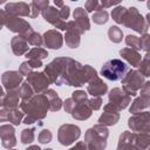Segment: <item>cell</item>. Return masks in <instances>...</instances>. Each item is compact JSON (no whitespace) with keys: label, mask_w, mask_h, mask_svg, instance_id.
<instances>
[{"label":"cell","mask_w":150,"mask_h":150,"mask_svg":"<svg viewBox=\"0 0 150 150\" xmlns=\"http://www.w3.org/2000/svg\"><path fill=\"white\" fill-rule=\"evenodd\" d=\"M69 150H87V146H86V143L84 142H77L74 146H71Z\"/></svg>","instance_id":"obj_53"},{"label":"cell","mask_w":150,"mask_h":150,"mask_svg":"<svg viewBox=\"0 0 150 150\" xmlns=\"http://www.w3.org/2000/svg\"><path fill=\"white\" fill-rule=\"evenodd\" d=\"M18 91H19V96H20L21 101H28L34 96V91H33L32 87L27 83V81L21 83V86L19 87Z\"/></svg>","instance_id":"obj_30"},{"label":"cell","mask_w":150,"mask_h":150,"mask_svg":"<svg viewBox=\"0 0 150 150\" xmlns=\"http://www.w3.org/2000/svg\"><path fill=\"white\" fill-rule=\"evenodd\" d=\"M73 18H74L73 21L77 25V27L83 33L90 29V21H89V18H88V13L84 11V8L77 7L73 13Z\"/></svg>","instance_id":"obj_22"},{"label":"cell","mask_w":150,"mask_h":150,"mask_svg":"<svg viewBox=\"0 0 150 150\" xmlns=\"http://www.w3.org/2000/svg\"><path fill=\"white\" fill-rule=\"evenodd\" d=\"M120 5V1H100V6H101V9H104L105 8H109V7H112V6H118Z\"/></svg>","instance_id":"obj_48"},{"label":"cell","mask_w":150,"mask_h":150,"mask_svg":"<svg viewBox=\"0 0 150 150\" xmlns=\"http://www.w3.org/2000/svg\"><path fill=\"white\" fill-rule=\"evenodd\" d=\"M71 98L75 102V104H81V103H87L88 102V94L84 90H75L71 94Z\"/></svg>","instance_id":"obj_38"},{"label":"cell","mask_w":150,"mask_h":150,"mask_svg":"<svg viewBox=\"0 0 150 150\" xmlns=\"http://www.w3.org/2000/svg\"><path fill=\"white\" fill-rule=\"evenodd\" d=\"M116 150H138L135 143V132L123 131L120 135Z\"/></svg>","instance_id":"obj_21"},{"label":"cell","mask_w":150,"mask_h":150,"mask_svg":"<svg viewBox=\"0 0 150 150\" xmlns=\"http://www.w3.org/2000/svg\"><path fill=\"white\" fill-rule=\"evenodd\" d=\"M150 105V97L149 96H138L134 100V102L131 103L130 108H129V111L134 115V114H138L145 109H148Z\"/></svg>","instance_id":"obj_27"},{"label":"cell","mask_w":150,"mask_h":150,"mask_svg":"<svg viewBox=\"0 0 150 150\" xmlns=\"http://www.w3.org/2000/svg\"><path fill=\"white\" fill-rule=\"evenodd\" d=\"M19 105H20L19 91L18 90L7 91V94H5V97H4V105H2V108H5L6 110L11 111L13 109H18Z\"/></svg>","instance_id":"obj_26"},{"label":"cell","mask_w":150,"mask_h":150,"mask_svg":"<svg viewBox=\"0 0 150 150\" xmlns=\"http://www.w3.org/2000/svg\"><path fill=\"white\" fill-rule=\"evenodd\" d=\"M109 130L107 127L96 124L89 128L84 135V143L87 150H104L107 146V139Z\"/></svg>","instance_id":"obj_3"},{"label":"cell","mask_w":150,"mask_h":150,"mask_svg":"<svg viewBox=\"0 0 150 150\" xmlns=\"http://www.w3.org/2000/svg\"><path fill=\"white\" fill-rule=\"evenodd\" d=\"M128 125L132 132H149L150 131V114L149 111H141L134 114L128 120Z\"/></svg>","instance_id":"obj_9"},{"label":"cell","mask_w":150,"mask_h":150,"mask_svg":"<svg viewBox=\"0 0 150 150\" xmlns=\"http://www.w3.org/2000/svg\"><path fill=\"white\" fill-rule=\"evenodd\" d=\"M43 45L50 49H60L63 45V35L56 29H49L42 35Z\"/></svg>","instance_id":"obj_17"},{"label":"cell","mask_w":150,"mask_h":150,"mask_svg":"<svg viewBox=\"0 0 150 150\" xmlns=\"http://www.w3.org/2000/svg\"><path fill=\"white\" fill-rule=\"evenodd\" d=\"M83 34V32L77 27V25L71 20V21H68L67 22V29H66V35L63 36L64 38V41H66V45L69 47V48H77L80 46V42H81V35Z\"/></svg>","instance_id":"obj_13"},{"label":"cell","mask_w":150,"mask_h":150,"mask_svg":"<svg viewBox=\"0 0 150 150\" xmlns=\"http://www.w3.org/2000/svg\"><path fill=\"white\" fill-rule=\"evenodd\" d=\"M59 14H60V16H61V19L63 20V21H66L68 18H69V15H70V9H69V6H67L66 4L59 9Z\"/></svg>","instance_id":"obj_45"},{"label":"cell","mask_w":150,"mask_h":150,"mask_svg":"<svg viewBox=\"0 0 150 150\" xmlns=\"http://www.w3.org/2000/svg\"><path fill=\"white\" fill-rule=\"evenodd\" d=\"M122 81V90L131 96H136L137 91L143 87L144 84V76L138 70H129L127 75L121 80Z\"/></svg>","instance_id":"obj_7"},{"label":"cell","mask_w":150,"mask_h":150,"mask_svg":"<svg viewBox=\"0 0 150 150\" xmlns=\"http://www.w3.org/2000/svg\"><path fill=\"white\" fill-rule=\"evenodd\" d=\"M81 136V129L75 124H62L57 130V139L62 145H70Z\"/></svg>","instance_id":"obj_8"},{"label":"cell","mask_w":150,"mask_h":150,"mask_svg":"<svg viewBox=\"0 0 150 150\" xmlns=\"http://www.w3.org/2000/svg\"><path fill=\"white\" fill-rule=\"evenodd\" d=\"M91 112H93V110L89 108L88 103H81V104H75V107L70 114L74 120L84 121L91 116Z\"/></svg>","instance_id":"obj_25"},{"label":"cell","mask_w":150,"mask_h":150,"mask_svg":"<svg viewBox=\"0 0 150 150\" xmlns=\"http://www.w3.org/2000/svg\"><path fill=\"white\" fill-rule=\"evenodd\" d=\"M87 103L91 110H98L102 107V97H91Z\"/></svg>","instance_id":"obj_42"},{"label":"cell","mask_w":150,"mask_h":150,"mask_svg":"<svg viewBox=\"0 0 150 150\" xmlns=\"http://www.w3.org/2000/svg\"><path fill=\"white\" fill-rule=\"evenodd\" d=\"M26 41L28 45H32V46H35L38 48H40L42 45H43V39H42V35L36 33V32H32L27 38H26Z\"/></svg>","instance_id":"obj_34"},{"label":"cell","mask_w":150,"mask_h":150,"mask_svg":"<svg viewBox=\"0 0 150 150\" xmlns=\"http://www.w3.org/2000/svg\"><path fill=\"white\" fill-rule=\"evenodd\" d=\"M74 107H75V102L73 101L71 97H70V98H66V101L62 102V108L64 109L66 112H69V114H70V112L73 111Z\"/></svg>","instance_id":"obj_44"},{"label":"cell","mask_w":150,"mask_h":150,"mask_svg":"<svg viewBox=\"0 0 150 150\" xmlns=\"http://www.w3.org/2000/svg\"><path fill=\"white\" fill-rule=\"evenodd\" d=\"M138 68H139L138 71H139L144 77H148V76H149V74H150V56H149L148 53L144 55V59H142V61H141Z\"/></svg>","instance_id":"obj_36"},{"label":"cell","mask_w":150,"mask_h":150,"mask_svg":"<svg viewBox=\"0 0 150 150\" xmlns=\"http://www.w3.org/2000/svg\"><path fill=\"white\" fill-rule=\"evenodd\" d=\"M20 109L23 114H26L22 122L25 124H32L36 121L43 120L47 116V111L49 110L48 98L45 94L34 95L28 101H21Z\"/></svg>","instance_id":"obj_2"},{"label":"cell","mask_w":150,"mask_h":150,"mask_svg":"<svg viewBox=\"0 0 150 150\" xmlns=\"http://www.w3.org/2000/svg\"><path fill=\"white\" fill-rule=\"evenodd\" d=\"M149 18H150V14H146V16L143 18L136 7H130V8L125 9V13H124V16L122 20V25L128 28H131L135 32L143 35L148 32Z\"/></svg>","instance_id":"obj_4"},{"label":"cell","mask_w":150,"mask_h":150,"mask_svg":"<svg viewBox=\"0 0 150 150\" xmlns=\"http://www.w3.org/2000/svg\"><path fill=\"white\" fill-rule=\"evenodd\" d=\"M52 138H53V134H52V131L48 130V129H43V130L39 134V136H38V141H39L41 144H47V143H49V142L52 141Z\"/></svg>","instance_id":"obj_40"},{"label":"cell","mask_w":150,"mask_h":150,"mask_svg":"<svg viewBox=\"0 0 150 150\" xmlns=\"http://www.w3.org/2000/svg\"><path fill=\"white\" fill-rule=\"evenodd\" d=\"M7 18H8V14L5 12V9H0V29H1L4 26H6Z\"/></svg>","instance_id":"obj_49"},{"label":"cell","mask_w":150,"mask_h":150,"mask_svg":"<svg viewBox=\"0 0 150 150\" xmlns=\"http://www.w3.org/2000/svg\"><path fill=\"white\" fill-rule=\"evenodd\" d=\"M149 41H150V35L148 33L143 34L141 38H139V45H141V50H144V52H149Z\"/></svg>","instance_id":"obj_43"},{"label":"cell","mask_w":150,"mask_h":150,"mask_svg":"<svg viewBox=\"0 0 150 150\" xmlns=\"http://www.w3.org/2000/svg\"><path fill=\"white\" fill-rule=\"evenodd\" d=\"M35 138V128H28V129H23L21 131V143L22 144H30Z\"/></svg>","instance_id":"obj_33"},{"label":"cell","mask_w":150,"mask_h":150,"mask_svg":"<svg viewBox=\"0 0 150 150\" xmlns=\"http://www.w3.org/2000/svg\"><path fill=\"white\" fill-rule=\"evenodd\" d=\"M11 47H12L13 54L16 55V56L25 55L29 50V47H28V43H27L26 39L22 38V36H20V35H15L14 38H12V40H11Z\"/></svg>","instance_id":"obj_24"},{"label":"cell","mask_w":150,"mask_h":150,"mask_svg":"<svg viewBox=\"0 0 150 150\" xmlns=\"http://www.w3.org/2000/svg\"><path fill=\"white\" fill-rule=\"evenodd\" d=\"M120 55L122 56L123 60H125L131 67L134 68H137L142 61V56L139 54V52L135 50V49H131V48H122L120 50Z\"/></svg>","instance_id":"obj_23"},{"label":"cell","mask_w":150,"mask_h":150,"mask_svg":"<svg viewBox=\"0 0 150 150\" xmlns=\"http://www.w3.org/2000/svg\"><path fill=\"white\" fill-rule=\"evenodd\" d=\"M29 8H30V14H29V18H32V19H34V18H38L39 16V14H40V11L34 6V4L33 2H30L29 4Z\"/></svg>","instance_id":"obj_50"},{"label":"cell","mask_w":150,"mask_h":150,"mask_svg":"<svg viewBox=\"0 0 150 150\" xmlns=\"http://www.w3.org/2000/svg\"><path fill=\"white\" fill-rule=\"evenodd\" d=\"M32 71H33V69L30 68V66L28 64V62H27V61L21 63V66H20V68H19V73H20L22 76L28 75V74H29V73H32Z\"/></svg>","instance_id":"obj_47"},{"label":"cell","mask_w":150,"mask_h":150,"mask_svg":"<svg viewBox=\"0 0 150 150\" xmlns=\"http://www.w3.org/2000/svg\"><path fill=\"white\" fill-rule=\"evenodd\" d=\"M54 4H55V6H56V7H60V8L64 5V2H63V1H56V0L54 1Z\"/></svg>","instance_id":"obj_56"},{"label":"cell","mask_w":150,"mask_h":150,"mask_svg":"<svg viewBox=\"0 0 150 150\" xmlns=\"http://www.w3.org/2000/svg\"><path fill=\"white\" fill-rule=\"evenodd\" d=\"M125 43L128 46V48L135 49V50H141V45H139V38H137L136 35H128L125 38Z\"/></svg>","instance_id":"obj_39"},{"label":"cell","mask_w":150,"mask_h":150,"mask_svg":"<svg viewBox=\"0 0 150 150\" xmlns=\"http://www.w3.org/2000/svg\"><path fill=\"white\" fill-rule=\"evenodd\" d=\"M125 9H127V8L123 7V6H121V5L116 6V7L112 9V12H111V18H112V20H114L116 23L122 25V20H123Z\"/></svg>","instance_id":"obj_37"},{"label":"cell","mask_w":150,"mask_h":150,"mask_svg":"<svg viewBox=\"0 0 150 150\" xmlns=\"http://www.w3.org/2000/svg\"><path fill=\"white\" fill-rule=\"evenodd\" d=\"M47 56H48V52L41 47L40 48H38V47L32 48L30 50H28L26 53V57L28 60H40L41 61V60L46 59Z\"/></svg>","instance_id":"obj_29"},{"label":"cell","mask_w":150,"mask_h":150,"mask_svg":"<svg viewBox=\"0 0 150 150\" xmlns=\"http://www.w3.org/2000/svg\"><path fill=\"white\" fill-rule=\"evenodd\" d=\"M0 138L1 144L6 149H13L16 145L15 130L11 124H2L0 127Z\"/></svg>","instance_id":"obj_18"},{"label":"cell","mask_w":150,"mask_h":150,"mask_svg":"<svg viewBox=\"0 0 150 150\" xmlns=\"http://www.w3.org/2000/svg\"><path fill=\"white\" fill-rule=\"evenodd\" d=\"M27 62H28V64L30 66L32 69H36V68L42 67V62L40 60H28Z\"/></svg>","instance_id":"obj_51"},{"label":"cell","mask_w":150,"mask_h":150,"mask_svg":"<svg viewBox=\"0 0 150 150\" xmlns=\"http://www.w3.org/2000/svg\"><path fill=\"white\" fill-rule=\"evenodd\" d=\"M26 150H42V149H41L39 145H29Z\"/></svg>","instance_id":"obj_55"},{"label":"cell","mask_w":150,"mask_h":150,"mask_svg":"<svg viewBox=\"0 0 150 150\" xmlns=\"http://www.w3.org/2000/svg\"><path fill=\"white\" fill-rule=\"evenodd\" d=\"M107 91L108 84L98 76L91 80L87 86V94H90L93 97H101L102 95L107 94Z\"/></svg>","instance_id":"obj_20"},{"label":"cell","mask_w":150,"mask_h":150,"mask_svg":"<svg viewBox=\"0 0 150 150\" xmlns=\"http://www.w3.org/2000/svg\"><path fill=\"white\" fill-rule=\"evenodd\" d=\"M25 117V114L21 111V109H13L9 111V115H8V121L9 123H12L13 125H19L22 120Z\"/></svg>","instance_id":"obj_32"},{"label":"cell","mask_w":150,"mask_h":150,"mask_svg":"<svg viewBox=\"0 0 150 150\" xmlns=\"http://www.w3.org/2000/svg\"><path fill=\"white\" fill-rule=\"evenodd\" d=\"M45 150H53L52 148H47V149H45Z\"/></svg>","instance_id":"obj_57"},{"label":"cell","mask_w":150,"mask_h":150,"mask_svg":"<svg viewBox=\"0 0 150 150\" xmlns=\"http://www.w3.org/2000/svg\"><path fill=\"white\" fill-rule=\"evenodd\" d=\"M108 38L114 43H120L123 39V32L118 26H111L108 29Z\"/></svg>","instance_id":"obj_31"},{"label":"cell","mask_w":150,"mask_h":150,"mask_svg":"<svg viewBox=\"0 0 150 150\" xmlns=\"http://www.w3.org/2000/svg\"><path fill=\"white\" fill-rule=\"evenodd\" d=\"M8 115H9L8 110H6L5 108L0 109V122H7L8 121Z\"/></svg>","instance_id":"obj_52"},{"label":"cell","mask_w":150,"mask_h":150,"mask_svg":"<svg viewBox=\"0 0 150 150\" xmlns=\"http://www.w3.org/2000/svg\"><path fill=\"white\" fill-rule=\"evenodd\" d=\"M5 12L9 16H28L30 14L29 4H26L23 1L20 2H7L5 6Z\"/></svg>","instance_id":"obj_19"},{"label":"cell","mask_w":150,"mask_h":150,"mask_svg":"<svg viewBox=\"0 0 150 150\" xmlns=\"http://www.w3.org/2000/svg\"><path fill=\"white\" fill-rule=\"evenodd\" d=\"M79 64L80 62L75 61L71 57H67V56L56 57L45 67L43 74L47 76L49 83L62 86L67 83L73 70Z\"/></svg>","instance_id":"obj_1"},{"label":"cell","mask_w":150,"mask_h":150,"mask_svg":"<svg viewBox=\"0 0 150 150\" xmlns=\"http://www.w3.org/2000/svg\"><path fill=\"white\" fill-rule=\"evenodd\" d=\"M118 120H120L118 110L108 103L103 107V114L98 117V124L104 127H110V125H115L118 122Z\"/></svg>","instance_id":"obj_16"},{"label":"cell","mask_w":150,"mask_h":150,"mask_svg":"<svg viewBox=\"0 0 150 150\" xmlns=\"http://www.w3.org/2000/svg\"><path fill=\"white\" fill-rule=\"evenodd\" d=\"M6 27L11 32L16 33V34H19L20 36H22L25 39L33 32V28H32L30 23L28 21L21 19V18H18V16H9L8 15Z\"/></svg>","instance_id":"obj_10"},{"label":"cell","mask_w":150,"mask_h":150,"mask_svg":"<svg viewBox=\"0 0 150 150\" xmlns=\"http://www.w3.org/2000/svg\"><path fill=\"white\" fill-rule=\"evenodd\" d=\"M27 83L32 87L33 91L39 95V94H45L48 90L49 87V81L47 76L41 73V71H32L27 75Z\"/></svg>","instance_id":"obj_11"},{"label":"cell","mask_w":150,"mask_h":150,"mask_svg":"<svg viewBox=\"0 0 150 150\" xmlns=\"http://www.w3.org/2000/svg\"><path fill=\"white\" fill-rule=\"evenodd\" d=\"M23 76L16 70H8L1 75V83L6 91L18 90L23 82Z\"/></svg>","instance_id":"obj_14"},{"label":"cell","mask_w":150,"mask_h":150,"mask_svg":"<svg viewBox=\"0 0 150 150\" xmlns=\"http://www.w3.org/2000/svg\"><path fill=\"white\" fill-rule=\"evenodd\" d=\"M4 97H5V91L4 88L0 86V108L4 105Z\"/></svg>","instance_id":"obj_54"},{"label":"cell","mask_w":150,"mask_h":150,"mask_svg":"<svg viewBox=\"0 0 150 150\" xmlns=\"http://www.w3.org/2000/svg\"><path fill=\"white\" fill-rule=\"evenodd\" d=\"M46 97L48 98V103H49V110L50 111H59L62 108V100L60 98V96L57 95V93L53 89H48L45 93Z\"/></svg>","instance_id":"obj_28"},{"label":"cell","mask_w":150,"mask_h":150,"mask_svg":"<svg viewBox=\"0 0 150 150\" xmlns=\"http://www.w3.org/2000/svg\"><path fill=\"white\" fill-rule=\"evenodd\" d=\"M41 15L47 22L53 25L55 28H57L60 30H66L67 29V21H63L61 19L57 8H55L53 6H48L46 9H43L41 12Z\"/></svg>","instance_id":"obj_15"},{"label":"cell","mask_w":150,"mask_h":150,"mask_svg":"<svg viewBox=\"0 0 150 150\" xmlns=\"http://www.w3.org/2000/svg\"><path fill=\"white\" fill-rule=\"evenodd\" d=\"M108 98H109V104L115 107L118 111L125 109L131 103V97L129 95H127L122 90V88H114V89H111L109 91Z\"/></svg>","instance_id":"obj_12"},{"label":"cell","mask_w":150,"mask_h":150,"mask_svg":"<svg viewBox=\"0 0 150 150\" xmlns=\"http://www.w3.org/2000/svg\"><path fill=\"white\" fill-rule=\"evenodd\" d=\"M8 150H16V149H8Z\"/></svg>","instance_id":"obj_58"},{"label":"cell","mask_w":150,"mask_h":150,"mask_svg":"<svg viewBox=\"0 0 150 150\" xmlns=\"http://www.w3.org/2000/svg\"><path fill=\"white\" fill-rule=\"evenodd\" d=\"M84 11L88 12H97V11H102L101 6H100V1L97 0H88L84 4Z\"/></svg>","instance_id":"obj_41"},{"label":"cell","mask_w":150,"mask_h":150,"mask_svg":"<svg viewBox=\"0 0 150 150\" xmlns=\"http://www.w3.org/2000/svg\"><path fill=\"white\" fill-rule=\"evenodd\" d=\"M32 2H33L34 6L40 11V13L49 6V1H48V0H35V1H32Z\"/></svg>","instance_id":"obj_46"},{"label":"cell","mask_w":150,"mask_h":150,"mask_svg":"<svg viewBox=\"0 0 150 150\" xmlns=\"http://www.w3.org/2000/svg\"><path fill=\"white\" fill-rule=\"evenodd\" d=\"M97 77V71L89 64L82 66L81 63L73 70L71 75L67 81V86L71 87H82L86 83H89L91 80Z\"/></svg>","instance_id":"obj_6"},{"label":"cell","mask_w":150,"mask_h":150,"mask_svg":"<svg viewBox=\"0 0 150 150\" xmlns=\"http://www.w3.org/2000/svg\"><path fill=\"white\" fill-rule=\"evenodd\" d=\"M91 19H93L94 23H96V25H104V23L109 20V14H108V12L104 11V9L97 11V12H95V13L93 14Z\"/></svg>","instance_id":"obj_35"},{"label":"cell","mask_w":150,"mask_h":150,"mask_svg":"<svg viewBox=\"0 0 150 150\" xmlns=\"http://www.w3.org/2000/svg\"><path fill=\"white\" fill-rule=\"evenodd\" d=\"M130 70V67L120 59H111L107 61L101 68V75L110 81L122 80L127 73Z\"/></svg>","instance_id":"obj_5"}]
</instances>
